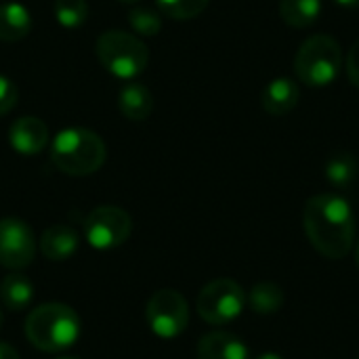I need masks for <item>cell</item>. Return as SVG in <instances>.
Returning a JSON list of instances; mask_svg holds the SVG:
<instances>
[{"label": "cell", "mask_w": 359, "mask_h": 359, "mask_svg": "<svg viewBox=\"0 0 359 359\" xmlns=\"http://www.w3.org/2000/svg\"><path fill=\"white\" fill-rule=\"evenodd\" d=\"M303 225L311 246L326 259H345L355 244V217L349 202L337 194H318L307 200Z\"/></svg>", "instance_id": "obj_1"}, {"label": "cell", "mask_w": 359, "mask_h": 359, "mask_svg": "<svg viewBox=\"0 0 359 359\" xmlns=\"http://www.w3.org/2000/svg\"><path fill=\"white\" fill-rule=\"evenodd\" d=\"M105 143L90 128H63L50 143L53 164L72 177H86L97 172L105 162Z\"/></svg>", "instance_id": "obj_2"}, {"label": "cell", "mask_w": 359, "mask_h": 359, "mask_svg": "<svg viewBox=\"0 0 359 359\" xmlns=\"http://www.w3.org/2000/svg\"><path fill=\"white\" fill-rule=\"evenodd\" d=\"M25 337L40 351H65L80 339V318L61 303L40 305L25 320Z\"/></svg>", "instance_id": "obj_3"}, {"label": "cell", "mask_w": 359, "mask_h": 359, "mask_svg": "<svg viewBox=\"0 0 359 359\" xmlns=\"http://www.w3.org/2000/svg\"><path fill=\"white\" fill-rule=\"evenodd\" d=\"M297 78L313 88H324L337 82L343 72V48L328 34L307 38L294 57Z\"/></svg>", "instance_id": "obj_4"}, {"label": "cell", "mask_w": 359, "mask_h": 359, "mask_svg": "<svg viewBox=\"0 0 359 359\" xmlns=\"http://www.w3.org/2000/svg\"><path fill=\"white\" fill-rule=\"evenodd\" d=\"M97 57L101 65L116 78L130 80L145 72L149 63V50L145 42L128 32L109 29L97 38Z\"/></svg>", "instance_id": "obj_5"}, {"label": "cell", "mask_w": 359, "mask_h": 359, "mask_svg": "<svg viewBox=\"0 0 359 359\" xmlns=\"http://www.w3.org/2000/svg\"><path fill=\"white\" fill-rule=\"evenodd\" d=\"M246 305V292L242 286L229 278L215 280L206 284L196 301L198 316L212 326H223L233 322Z\"/></svg>", "instance_id": "obj_6"}, {"label": "cell", "mask_w": 359, "mask_h": 359, "mask_svg": "<svg viewBox=\"0 0 359 359\" xmlns=\"http://www.w3.org/2000/svg\"><path fill=\"white\" fill-rule=\"evenodd\" d=\"M145 320L151 332L160 339H175L183 334L189 322V307L185 297L170 288L158 290L147 301Z\"/></svg>", "instance_id": "obj_7"}, {"label": "cell", "mask_w": 359, "mask_h": 359, "mask_svg": "<svg viewBox=\"0 0 359 359\" xmlns=\"http://www.w3.org/2000/svg\"><path fill=\"white\" fill-rule=\"evenodd\" d=\"M133 231V221L118 206H99L84 219V238L97 250L122 246Z\"/></svg>", "instance_id": "obj_8"}, {"label": "cell", "mask_w": 359, "mask_h": 359, "mask_svg": "<svg viewBox=\"0 0 359 359\" xmlns=\"http://www.w3.org/2000/svg\"><path fill=\"white\" fill-rule=\"evenodd\" d=\"M36 255V238L27 223L15 217L0 219V265L13 271L25 269Z\"/></svg>", "instance_id": "obj_9"}, {"label": "cell", "mask_w": 359, "mask_h": 359, "mask_svg": "<svg viewBox=\"0 0 359 359\" xmlns=\"http://www.w3.org/2000/svg\"><path fill=\"white\" fill-rule=\"evenodd\" d=\"M11 147L23 156H36L48 145V128L40 118L21 116L8 128Z\"/></svg>", "instance_id": "obj_10"}, {"label": "cell", "mask_w": 359, "mask_h": 359, "mask_svg": "<svg viewBox=\"0 0 359 359\" xmlns=\"http://www.w3.org/2000/svg\"><path fill=\"white\" fill-rule=\"evenodd\" d=\"M198 359H250L244 341L229 332H210L198 343Z\"/></svg>", "instance_id": "obj_11"}, {"label": "cell", "mask_w": 359, "mask_h": 359, "mask_svg": "<svg viewBox=\"0 0 359 359\" xmlns=\"http://www.w3.org/2000/svg\"><path fill=\"white\" fill-rule=\"evenodd\" d=\"M299 84L292 78H276L271 80L261 97L263 109L271 116H284L292 111L299 103Z\"/></svg>", "instance_id": "obj_12"}, {"label": "cell", "mask_w": 359, "mask_h": 359, "mask_svg": "<svg viewBox=\"0 0 359 359\" xmlns=\"http://www.w3.org/2000/svg\"><path fill=\"white\" fill-rule=\"evenodd\" d=\"M78 233L67 225H53L40 238V250L44 259L55 263L67 261L78 250Z\"/></svg>", "instance_id": "obj_13"}, {"label": "cell", "mask_w": 359, "mask_h": 359, "mask_svg": "<svg viewBox=\"0 0 359 359\" xmlns=\"http://www.w3.org/2000/svg\"><path fill=\"white\" fill-rule=\"evenodd\" d=\"M118 109L128 120H147L154 111V95L145 84L128 82L118 93Z\"/></svg>", "instance_id": "obj_14"}, {"label": "cell", "mask_w": 359, "mask_h": 359, "mask_svg": "<svg viewBox=\"0 0 359 359\" xmlns=\"http://www.w3.org/2000/svg\"><path fill=\"white\" fill-rule=\"evenodd\" d=\"M32 29V15L19 2H2L0 4V40L17 42L23 40Z\"/></svg>", "instance_id": "obj_15"}, {"label": "cell", "mask_w": 359, "mask_h": 359, "mask_svg": "<svg viewBox=\"0 0 359 359\" xmlns=\"http://www.w3.org/2000/svg\"><path fill=\"white\" fill-rule=\"evenodd\" d=\"M0 299L8 311H23L34 301V284L23 273H8L0 282Z\"/></svg>", "instance_id": "obj_16"}, {"label": "cell", "mask_w": 359, "mask_h": 359, "mask_svg": "<svg viewBox=\"0 0 359 359\" xmlns=\"http://www.w3.org/2000/svg\"><path fill=\"white\" fill-rule=\"evenodd\" d=\"M324 175L328 183L337 189H347L358 181L359 162L358 158L349 151H337L328 158Z\"/></svg>", "instance_id": "obj_17"}, {"label": "cell", "mask_w": 359, "mask_h": 359, "mask_svg": "<svg viewBox=\"0 0 359 359\" xmlns=\"http://www.w3.org/2000/svg\"><path fill=\"white\" fill-rule=\"evenodd\" d=\"M280 15L290 27H309L322 15V0H280Z\"/></svg>", "instance_id": "obj_18"}, {"label": "cell", "mask_w": 359, "mask_h": 359, "mask_svg": "<svg viewBox=\"0 0 359 359\" xmlns=\"http://www.w3.org/2000/svg\"><path fill=\"white\" fill-rule=\"evenodd\" d=\"M252 311L259 313V316H271V313H278L284 305V290L273 284V282H261L257 284L250 294L246 297Z\"/></svg>", "instance_id": "obj_19"}, {"label": "cell", "mask_w": 359, "mask_h": 359, "mask_svg": "<svg viewBox=\"0 0 359 359\" xmlns=\"http://www.w3.org/2000/svg\"><path fill=\"white\" fill-rule=\"evenodd\" d=\"M55 17L63 27H80L88 17V4L86 0H55L53 4Z\"/></svg>", "instance_id": "obj_20"}, {"label": "cell", "mask_w": 359, "mask_h": 359, "mask_svg": "<svg viewBox=\"0 0 359 359\" xmlns=\"http://www.w3.org/2000/svg\"><path fill=\"white\" fill-rule=\"evenodd\" d=\"M128 23L133 27L135 34L139 36H145V38H151V36H158L160 29H162V17L151 11V8H133L128 13Z\"/></svg>", "instance_id": "obj_21"}, {"label": "cell", "mask_w": 359, "mask_h": 359, "mask_svg": "<svg viewBox=\"0 0 359 359\" xmlns=\"http://www.w3.org/2000/svg\"><path fill=\"white\" fill-rule=\"evenodd\" d=\"M160 11L172 19L185 21V19H194L198 17L210 0H156Z\"/></svg>", "instance_id": "obj_22"}, {"label": "cell", "mask_w": 359, "mask_h": 359, "mask_svg": "<svg viewBox=\"0 0 359 359\" xmlns=\"http://www.w3.org/2000/svg\"><path fill=\"white\" fill-rule=\"evenodd\" d=\"M19 99V90L15 86L13 80H8L6 76H0V116L8 114Z\"/></svg>", "instance_id": "obj_23"}, {"label": "cell", "mask_w": 359, "mask_h": 359, "mask_svg": "<svg viewBox=\"0 0 359 359\" xmlns=\"http://www.w3.org/2000/svg\"><path fill=\"white\" fill-rule=\"evenodd\" d=\"M347 76L351 84L359 88V40H355V44L347 53Z\"/></svg>", "instance_id": "obj_24"}, {"label": "cell", "mask_w": 359, "mask_h": 359, "mask_svg": "<svg viewBox=\"0 0 359 359\" xmlns=\"http://www.w3.org/2000/svg\"><path fill=\"white\" fill-rule=\"evenodd\" d=\"M0 359H19V353L8 343H0Z\"/></svg>", "instance_id": "obj_25"}, {"label": "cell", "mask_w": 359, "mask_h": 359, "mask_svg": "<svg viewBox=\"0 0 359 359\" xmlns=\"http://www.w3.org/2000/svg\"><path fill=\"white\" fill-rule=\"evenodd\" d=\"M332 2L343 8H359V0H332Z\"/></svg>", "instance_id": "obj_26"}, {"label": "cell", "mask_w": 359, "mask_h": 359, "mask_svg": "<svg viewBox=\"0 0 359 359\" xmlns=\"http://www.w3.org/2000/svg\"><path fill=\"white\" fill-rule=\"evenodd\" d=\"M257 359H284L282 355H278V353H263V355H259Z\"/></svg>", "instance_id": "obj_27"}, {"label": "cell", "mask_w": 359, "mask_h": 359, "mask_svg": "<svg viewBox=\"0 0 359 359\" xmlns=\"http://www.w3.org/2000/svg\"><path fill=\"white\" fill-rule=\"evenodd\" d=\"M355 261H358V267H359V242H358V248H355Z\"/></svg>", "instance_id": "obj_28"}, {"label": "cell", "mask_w": 359, "mask_h": 359, "mask_svg": "<svg viewBox=\"0 0 359 359\" xmlns=\"http://www.w3.org/2000/svg\"><path fill=\"white\" fill-rule=\"evenodd\" d=\"M122 2H137V0H122Z\"/></svg>", "instance_id": "obj_29"}, {"label": "cell", "mask_w": 359, "mask_h": 359, "mask_svg": "<svg viewBox=\"0 0 359 359\" xmlns=\"http://www.w3.org/2000/svg\"><path fill=\"white\" fill-rule=\"evenodd\" d=\"M57 359H76V358H57Z\"/></svg>", "instance_id": "obj_30"}, {"label": "cell", "mask_w": 359, "mask_h": 359, "mask_svg": "<svg viewBox=\"0 0 359 359\" xmlns=\"http://www.w3.org/2000/svg\"><path fill=\"white\" fill-rule=\"evenodd\" d=\"M0 324H2V313H0Z\"/></svg>", "instance_id": "obj_31"}]
</instances>
